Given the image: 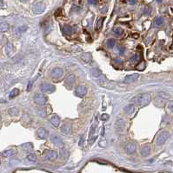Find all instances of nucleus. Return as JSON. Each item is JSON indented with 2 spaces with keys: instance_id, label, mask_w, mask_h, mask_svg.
<instances>
[{
  "instance_id": "29",
  "label": "nucleus",
  "mask_w": 173,
  "mask_h": 173,
  "mask_svg": "<svg viewBox=\"0 0 173 173\" xmlns=\"http://www.w3.org/2000/svg\"><path fill=\"white\" fill-rule=\"evenodd\" d=\"M104 19H105V17H99L98 18V20L97 21V25H96V29H97V30H100V29H102L103 24H104Z\"/></svg>"
},
{
  "instance_id": "42",
  "label": "nucleus",
  "mask_w": 173,
  "mask_h": 173,
  "mask_svg": "<svg viewBox=\"0 0 173 173\" xmlns=\"http://www.w3.org/2000/svg\"><path fill=\"white\" fill-rule=\"evenodd\" d=\"M127 3L128 4H136L138 2L136 1H133V0H130V1H127Z\"/></svg>"
},
{
  "instance_id": "17",
  "label": "nucleus",
  "mask_w": 173,
  "mask_h": 173,
  "mask_svg": "<svg viewBox=\"0 0 173 173\" xmlns=\"http://www.w3.org/2000/svg\"><path fill=\"white\" fill-rule=\"evenodd\" d=\"M50 122L53 126L58 127L59 125H60V117L58 114H53L50 119Z\"/></svg>"
},
{
  "instance_id": "3",
  "label": "nucleus",
  "mask_w": 173,
  "mask_h": 173,
  "mask_svg": "<svg viewBox=\"0 0 173 173\" xmlns=\"http://www.w3.org/2000/svg\"><path fill=\"white\" fill-rule=\"evenodd\" d=\"M40 89L44 94H52L56 91V86L52 84L44 82L40 85Z\"/></svg>"
},
{
  "instance_id": "24",
  "label": "nucleus",
  "mask_w": 173,
  "mask_h": 173,
  "mask_svg": "<svg viewBox=\"0 0 173 173\" xmlns=\"http://www.w3.org/2000/svg\"><path fill=\"white\" fill-rule=\"evenodd\" d=\"M5 52L6 54H7L8 56H11L13 55V53H14V48H13V46L11 44H6L5 46Z\"/></svg>"
},
{
  "instance_id": "18",
  "label": "nucleus",
  "mask_w": 173,
  "mask_h": 173,
  "mask_svg": "<svg viewBox=\"0 0 173 173\" xmlns=\"http://www.w3.org/2000/svg\"><path fill=\"white\" fill-rule=\"evenodd\" d=\"M140 153L142 156L147 157L150 153H151V147H150V145H146L142 146V148H141V150H140Z\"/></svg>"
},
{
  "instance_id": "5",
  "label": "nucleus",
  "mask_w": 173,
  "mask_h": 173,
  "mask_svg": "<svg viewBox=\"0 0 173 173\" xmlns=\"http://www.w3.org/2000/svg\"><path fill=\"white\" fill-rule=\"evenodd\" d=\"M51 77L53 80L61 79L63 75V70L61 68H55L51 71Z\"/></svg>"
},
{
  "instance_id": "20",
  "label": "nucleus",
  "mask_w": 173,
  "mask_h": 173,
  "mask_svg": "<svg viewBox=\"0 0 173 173\" xmlns=\"http://www.w3.org/2000/svg\"><path fill=\"white\" fill-rule=\"evenodd\" d=\"M124 111L125 113H127V114H129V115L132 114L134 113V111H135V105L134 104L127 105V106L124 108Z\"/></svg>"
},
{
  "instance_id": "31",
  "label": "nucleus",
  "mask_w": 173,
  "mask_h": 173,
  "mask_svg": "<svg viewBox=\"0 0 173 173\" xmlns=\"http://www.w3.org/2000/svg\"><path fill=\"white\" fill-rule=\"evenodd\" d=\"M163 24V17H157L154 21V26L159 27Z\"/></svg>"
},
{
  "instance_id": "36",
  "label": "nucleus",
  "mask_w": 173,
  "mask_h": 173,
  "mask_svg": "<svg viewBox=\"0 0 173 173\" xmlns=\"http://www.w3.org/2000/svg\"><path fill=\"white\" fill-rule=\"evenodd\" d=\"M109 118H110V116L109 114H106V113H104V114L101 115V117H100V120H102V121H106V120H109Z\"/></svg>"
},
{
  "instance_id": "27",
  "label": "nucleus",
  "mask_w": 173,
  "mask_h": 173,
  "mask_svg": "<svg viewBox=\"0 0 173 173\" xmlns=\"http://www.w3.org/2000/svg\"><path fill=\"white\" fill-rule=\"evenodd\" d=\"M141 55L140 54H136L133 57L131 58V64H136V63H138L141 60Z\"/></svg>"
},
{
  "instance_id": "34",
  "label": "nucleus",
  "mask_w": 173,
  "mask_h": 173,
  "mask_svg": "<svg viewBox=\"0 0 173 173\" xmlns=\"http://www.w3.org/2000/svg\"><path fill=\"white\" fill-rule=\"evenodd\" d=\"M151 10H152V9H151V6H149V5L145 6V8H144V15H150V14H151Z\"/></svg>"
},
{
  "instance_id": "14",
  "label": "nucleus",
  "mask_w": 173,
  "mask_h": 173,
  "mask_svg": "<svg viewBox=\"0 0 173 173\" xmlns=\"http://www.w3.org/2000/svg\"><path fill=\"white\" fill-rule=\"evenodd\" d=\"M61 132L65 134V135H69L72 132V126L70 122H65L61 126Z\"/></svg>"
},
{
  "instance_id": "28",
  "label": "nucleus",
  "mask_w": 173,
  "mask_h": 173,
  "mask_svg": "<svg viewBox=\"0 0 173 173\" xmlns=\"http://www.w3.org/2000/svg\"><path fill=\"white\" fill-rule=\"evenodd\" d=\"M20 91L19 88H13L12 90H11V92L10 93V94H9V98L10 99H14L15 97H17V95L19 94Z\"/></svg>"
},
{
  "instance_id": "7",
  "label": "nucleus",
  "mask_w": 173,
  "mask_h": 173,
  "mask_svg": "<svg viewBox=\"0 0 173 173\" xmlns=\"http://www.w3.org/2000/svg\"><path fill=\"white\" fill-rule=\"evenodd\" d=\"M169 137H170V134L168 132H162V133L158 135V138H157V145H163Z\"/></svg>"
},
{
  "instance_id": "39",
  "label": "nucleus",
  "mask_w": 173,
  "mask_h": 173,
  "mask_svg": "<svg viewBox=\"0 0 173 173\" xmlns=\"http://www.w3.org/2000/svg\"><path fill=\"white\" fill-rule=\"evenodd\" d=\"M100 11H101L102 13H107V6L101 5V7H100Z\"/></svg>"
},
{
  "instance_id": "26",
  "label": "nucleus",
  "mask_w": 173,
  "mask_h": 173,
  "mask_svg": "<svg viewBox=\"0 0 173 173\" xmlns=\"http://www.w3.org/2000/svg\"><path fill=\"white\" fill-rule=\"evenodd\" d=\"M9 29H10V26L7 23H0V32L1 33L6 32L9 30Z\"/></svg>"
},
{
  "instance_id": "11",
  "label": "nucleus",
  "mask_w": 173,
  "mask_h": 173,
  "mask_svg": "<svg viewBox=\"0 0 173 173\" xmlns=\"http://www.w3.org/2000/svg\"><path fill=\"white\" fill-rule=\"evenodd\" d=\"M75 81H76V76L73 74H70L65 79V86H67L69 89H71L72 86H74Z\"/></svg>"
},
{
  "instance_id": "23",
  "label": "nucleus",
  "mask_w": 173,
  "mask_h": 173,
  "mask_svg": "<svg viewBox=\"0 0 173 173\" xmlns=\"http://www.w3.org/2000/svg\"><path fill=\"white\" fill-rule=\"evenodd\" d=\"M15 154H16V150H14V149H9V150H6V151L2 152V155L4 157H5V158H9V157H11V156L15 155Z\"/></svg>"
},
{
  "instance_id": "21",
  "label": "nucleus",
  "mask_w": 173,
  "mask_h": 173,
  "mask_svg": "<svg viewBox=\"0 0 173 173\" xmlns=\"http://www.w3.org/2000/svg\"><path fill=\"white\" fill-rule=\"evenodd\" d=\"M63 33L65 34V35H68V36L72 35V33H73V28H72L71 26L65 24V25H63Z\"/></svg>"
},
{
  "instance_id": "8",
  "label": "nucleus",
  "mask_w": 173,
  "mask_h": 173,
  "mask_svg": "<svg viewBox=\"0 0 173 173\" xmlns=\"http://www.w3.org/2000/svg\"><path fill=\"white\" fill-rule=\"evenodd\" d=\"M96 129H97V122L94 123L92 125V127H90V133H89V138H88V142L89 144H93V142L96 139V136H95V133H96Z\"/></svg>"
},
{
  "instance_id": "43",
  "label": "nucleus",
  "mask_w": 173,
  "mask_h": 173,
  "mask_svg": "<svg viewBox=\"0 0 173 173\" xmlns=\"http://www.w3.org/2000/svg\"><path fill=\"white\" fill-rule=\"evenodd\" d=\"M88 3L90 4H97V1H96V0H95V1H92V0H90V1H88Z\"/></svg>"
},
{
  "instance_id": "16",
  "label": "nucleus",
  "mask_w": 173,
  "mask_h": 173,
  "mask_svg": "<svg viewBox=\"0 0 173 173\" xmlns=\"http://www.w3.org/2000/svg\"><path fill=\"white\" fill-rule=\"evenodd\" d=\"M136 150V145L134 142H129L125 146V152L128 154H133L135 153Z\"/></svg>"
},
{
  "instance_id": "46",
  "label": "nucleus",
  "mask_w": 173,
  "mask_h": 173,
  "mask_svg": "<svg viewBox=\"0 0 173 173\" xmlns=\"http://www.w3.org/2000/svg\"><path fill=\"white\" fill-rule=\"evenodd\" d=\"M0 165H1V161H0Z\"/></svg>"
},
{
  "instance_id": "1",
  "label": "nucleus",
  "mask_w": 173,
  "mask_h": 173,
  "mask_svg": "<svg viewBox=\"0 0 173 173\" xmlns=\"http://www.w3.org/2000/svg\"><path fill=\"white\" fill-rule=\"evenodd\" d=\"M151 94H139L136 96H134L132 99L131 100V101L134 103L136 106H146L151 102Z\"/></svg>"
},
{
  "instance_id": "2",
  "label": "nucleus",
  "mask_w": 173,
  "mask_h": 173,
  "mask_svg": "<svg viewBox=\"0 0 173 173\" xmlns=\"http://www.w3.org/2000/svg\"><path fill=\"white\" fill-rule=\"evenodd\" d=\"M45 9H46V5H45V4L42 1L35 2L32 5L33 12L35 13V14H38V15L42 14V13L45 10Z\"/></svg>"
},
{
  "instance_id": "37",
  "label": "nucleus",
  "mask_w": 173,
  "mask_h": 173,
  "mask_svg": "<svg viewBox=\"0 0 173 173\" xmlns=\"http://www.w3.org/2000/svg\"><path fill=\"white\" fill-rule=\"evenodd\" d=\"M84 144H85V135H82V137L80 138V140H79V146L83 147Z\"/></svg>"
},
{
  "instance_id": "10",
  "label": "nucleus",
  "mask_w": 173,
  "mask_h": 173,
  "mask_svg": "<svg viewBox=\"0 0 173 173\" xmlns=\"http://www.w3.org/2000/svg\"><path fill=\"white\" fill-rule=\"evenodd\" d=\"M115 129L117 133H121L125 129V121L124 120H117L115 122Z\"/></svg>"
},
{
  "instance_id": "15",
  "label": "nucleus",
  "mask_w": 173,
  "mask_h": 173,
  "mask_svg": "<svg viewBox=\"0 0 173 173\" xmlns=\"http://www.w3.org/2000/svg\"><path fill=\"white\" fill-rule=\"evenodd\" d=\"M139 78V74H129V75L125 76L124 81L125 83H133L136 81H138V79Z\"/></svg>"
},
{
  "instance_id": "32",
  "label": "nucleus",
  "mask_w": 173,
  "mask_h": 173,
  "mask_svg": "<svg viewBox=\"0 0 173 173\" xmlns=\"http://www.w3.org/2000/svg\"><path fill=\"white\" fill-rule=\"evenodd\" d=\"M23 148H24V150H25L27 152H30L33 150V145L32 144H31V143H26V144L23 145Z\"/></svg>"
},
{
  "instance_id": "40",
  "label": "nucleus",
  "mask_w": 173,
  "mask_h": 173,
  "mask_svg": "<svg viewBox=\"0 0 173 173\" xmlns=\"http://www.w3.org/2000/svg\"><path fill=\"white\" fill-rule=\"evenodd\" d=\"M118 51H119L120 55H124V51H125V49H124V47H122V46H120L119 48H118Z\"/></svg>"
},
{
  "instance_id": "44",
  "label": "nucleus",
  "mask_w": 173,
  "mask_h": 173,
  "mask_svg": "<svg viewBox=\"0 0 173 173\" xmlns=\"http://www.w3.org/2000/svg\"><path fill=\"white\" fill-rule=\"evenodd\" d=\"M133 36H134V38H138V35L136 34V35H133Z\"/></svg>"
},
{
  "instance_id": "33",
  "label": "nucleus",
  "mask_w": 173,
  "mask_h": 173,
  "mask_svg": "<svg viewBox=\"0 0 173 173\" xmlns=\"http://www.w3.org/2000/svg\"><path fill=\"white\" fill-rule=\"evenodd\" d=\"M27 159L31 162H36L37 161V156L34 153H30L27 155Z\"/></svg>"
},
{
  "instance_id": "41",
  "label": "nucleus",
  "mask_w": 173,
  "mask_h": 173,
  "mask_svg": "<svg viewBox=\"0 0 173 173\" xmlns=\"http://www.w3.org/2000/svg\"><path fill=\"white\" fill-rule=\"evenodd\" d=\"M168 106H169V109H170V110L173 113V101L170 102L169 105H168Z\"/></svg>"
},
{
  "instance_id": "4",
  "label": "nucleus",
  "mask_w": 173,
  "mask_h": 173,
  "mask_svg": "<svg viewBox=\"0 0 173 173\" xmlns=\"http://www.w3.org/2000/svg\"><path fill=\"white\" fill-rule=\"evenodd\" d=\"M34 102L39 106H44L47 103V98L42 94H36L33 97Z\"/></svg>"
},
{
  "instance_id": "13",
  "label": "nucleus",
  "mask_w": 173,
  "mask_h": 173,
  "mask_svg": "<svg viewBox=\"0 0 173 173\" xmlns=\"http://www.w3.org/2000/svg\"><path fill=\"white\" fill-rule=\"evenodd\" d=\"M49 135V132L44 127H40L37 130V136L38 138L40 139H46L48 138Z\"/></svg>"
},
{
  "instance_id": "25",
  "label": "nucleus",
  "mask_w": 173,
  "mask_h": 173,
  "mask_svg": "<svg viewBox=\"0 0 173 173\" xmlns=\"http://www.w3.org/2000/svg\"><path fill=\"white\" fill-rule=\"evenodd\" d=\"M112 32L114 33L115 36H120L123 35V33H124V30H123V29L121 27H118V26H115L114 28L112 29Z\"/></svg>"
},
{
  "instance_id": "12",
  "label": "nucleus",
  "mask_w": 173,
  "mask_h": 173,
  "mask_svg": "<svg viewBox=\"0 0 173 173\" xmlns=\"http://www.w3.org/2000/svg\"><path fill=\"white\" fill-rule=\"evenodd\" d=\"M87 92H88V89L86 86H77L76 90H75V94H76L77 97H84L87 94Z\"/></svg>"
},
{
  "instance_id": "6",
  "label": "nucleus",
  "mask_w": 173,
  "mask_h": 173,
  "mask_svg": "<svg viewBox=\"0 0 173 173\" xmlns=\"http://www.w3.org/2000/svg\"><path fill=\"white\" fill-rule=\"evenodd\" d=\"M43 155L45 158V159L49 161H54L58 158V153L55 151H51V150H45L43 153Z\"/></svg>"
},
{
  "instance_id": "30",
  "label": "nucleus",
  "mask_w": 173,
  "mask_h": 173,
  "mask_svg": "<svg viewBox=\"0 0 173 173\" xmlns=\"http://www.w3.org/2000/svg\"><path fill=\"white\" fill-rule=\"evenodd\" d=\"M8 113L11 116H17L19 113V109L17 107H11L8 110Z\"/></svg>"
},
{
  "instance_id": "35",
  "label": "nucleus",
  "mask_w": 173,
  "mask_h": 173,
  "mask_svg": "<svg viewBox=\"0 0 173 173\" xmlns=\"http://www.w3.org/2000/svg\"><path fill=\"white\" fill-rule=\"evenodd\" d=\"M116 44V41L114 39H109L108 42H107V45H108L109 48H113Z\"/></svg>"
},
{
  "instance_id": "22",
  "label": "nucleus",
  "mask_w": 173,
  "mask_h": 173,
  "mask_svg": "<svg viewBox=\"0 0 173 173\" xmlns=\"http://www.w3.org/2000/svg\"><path fill=\"white\" fill-rule=\"evenodd\" d=\"M90 74H92L93 77H95V78H98V77H101L103 75L101 70H99L98 69H96V68H92V69H90Z\"/></svg>"
},
{
  "instance_id": "38",
  "label": "nucleus",
  "mask_w": 173,
  "mask_h": 173,
  "mask_svg": "<svg viewBox=\"0 0 173 173\" xmlns=\"http://www.w3.org/2000/svg\"><path fill=\"white\" fill-rule=\"evenodd\" d=\"M38 113H39V114L42 116L43 118H44L45 116L47 115V113H46V111H45V109H40V111Z\"/></svg>"
},
{
  "instance_id": "45",
  "label": "nucleus",
  "mask_w": 173,
  "mask_h": 173,
  "mask_svg": "<svg viewBox=\"0 0 173 173\" xmlns=\"http://www.w3.org/2000/svg\"><path fill=\"white\" fill-rule=\"evenodd\" d=\"M2 5H3V2L0 1V6H2Z\"/></svg>"
},
{
  "instance_id": "9",
  "label": "nucleus",
  "mask_w": 173,
  "mask_h": 173,
  "mask_svg": "<svg viewBox=\"0 0 173 173\" xmlns=\"http://www.w3.org/2000/svg\"><path fill=\"white\" fill-rule=\"evenodd\" d=\"M51 141L56 145V146L60 147V148L63 147V140L61 139L60 137H59L58 135H57V134H51Z\"/></svg>"
},
{
  "instance_id": "19",
  "label": "nucleus",
  "mask_w": 173,
  "mask_h": 173,
  "mask_svg": "<svg viewBox=\"0 0 173 173\" xmlns=\"http://www.w3.org/2000/svg\"><path fill=\"white\" fill-rule=\"evenodd\" d=\"M81 59L85 63H90L92 61V56L90 53H83L81 55Z\"/></svg>"
}]
</instances>
